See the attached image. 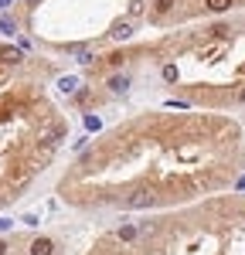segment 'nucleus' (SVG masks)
I'll return each mask as SVG.
<instances>
[{
    "instance_id": "16",
    "label": "nucleus",
    "mask_w": 245,
    "mask_h": 255,
    "mask_svg": "<svg viewBox=\"0 0 245 255\" xmlns=\"http://www.w3.org/2000/svg\"><path fill=\"white\" fill-rule=\"evenodd\" d=\"M3 252H7V242H0V255H3Z\"/></svg>"
},
{
    "instance_id": "1",
    "label": "nucleus",
    "mask_w": 245,
    "mask_h": 255,
    "mask_svg": "<svg viewBox=\"0 0 245 255\" xmlns=\"http://www.w3.org/2000/svg\"><path fill=\"white\" fill-rule=\"evenodd\" d=\"M136 34V20H116L113 24V41H129Z\"/></svg>"
},
{
    "instance_id": "13",
    "label": "nucleus",
    "mask_w": 245,
    "mask_h": 255,
    "mask_svg": "<svg viewBox=\"0 0 245 255\" xmlns=\"http://www.w3.org/2000/svg\"><path fill=\"white\" fill-rule=\"evenodd\" d=\"M10 225H14V221H10V218H0V232H7V228H10Z\"/></svg>"
},
{
    "instance_id": "15",
    "label": "nucleus",
    "mask_w": 245,
    "mask_h": 255,
    "mask_svg": "<svg viewBox=\"0 0 245 255\" xmlns=\"http://www.w3.org/2000/svg\"><path fill=\"white\" fill-rule=\"evenodd\" d=\"M3 7H10V0H0V10H3Z\"/></svg>"
},
{
    "instance_id": "10",
    "label": "nucleus",
    "mask_w": 245,
    "mask_h": 255,
    "mask_svg": "<svg viewBox=\"0 0 245 255\" xmlns=\"http://www.w3.org/2000/svg\"><path fill=\"white\" fill-rule=\"evenodd\" d=\"M0 31H3V34H14V31H17V24H14L10 17H0Z\"/></svg>"
},
{
    "instance_id": "4",
    "label": "nucleus",
    "mask_w": 245,
    "mask_h": 255,
    "mask_svg": "<svg viewBox=\"0 0 245 255\" xmlns=\"http://www.w3.org/2000/svg\"><path fill=\"white\" fill-rule=\"evenodd\" d=\"M129 85H133L129 75H113V79H109V92H126Z\"/></svg>"
},
{
    "instance_id": "8",
    "label": "nucleus",
    "mask_w": 245,
    "mask_h": 255,
    "mask_svg": "<svg viewBox=\"0 0 245 255\" xmlns=\"http://www.w3.org/2000/svg\"><path fill=\"white\" fill-rule=\"evenodd\" d=\"M153 10H157V14H170V10H174V0H157Z\"/></svg>"
},
{
    "instance_id": "9",
    "label": "nucleus",
    "mask_w": 245,
    "mask_h": 255,
    "mask_svg": "<svg viewBox=\"0 0 245 255\" xmlns=\"http://www.w3.org/2000/svg\"><path fill=\"white\" fill-rule=\"evenodd\" d=\"M120 238H122V242H133V238H136V228H133V225H122V228H120Z\"/></svg>"
},
{
    "instance_id": "5",
    "label": "nucleus",
    "mask_w": 245,
    "mask_h": 255,
    "mask_svg": "<svg viewBox=\"0 0 245 255\" xmlns=\"http://www.w3.org/2000/svg\"><path fill=\"white\" fill-rule=\"evenodd\" d=\"M0 61L17 65V61H20V48H0Z\"/></svg>"
},
{
    "instance_id": "11",
    "label": "nucleus",
    "mask_w": 245,
    "mask_h": 255,
    "mask_svg": "<svg viewBox=\"0 0 245 255\" xmlns=\"http://www.w3.org/2000/svg\"><path fill=\"white\" fill-rule=\"evenodd\" d=\"M85 129H102V119L99 116H85Z\"/></svg>"
},
{
    "instance_id": "2",
    "label": "nucleus",
    "mask_w": 245,
    "mask_h": 255,
    "mask_svg": "<svg viewBox=\"0 0 245 255\" xmlns=\"http://www.w3.org/2000/svg\"><path fill=\"white\" fill-rule=\"evenodd\" d=\"M153 201H157V194H153V191H136V194L129 197V201H126V204H129V208H133V211H136V208H150V204H153Z\"/></svg>"
},
{
    "instance_id": "6",
    "label": "nucleus",
    "mask_w": 245,
    "mask_h": 255,
    "mask_svg": "<svg viewBox=\"0 0 245 255\" xmlns=\"http://www.w3.org/2000/svg\"><path fill=\"white\" fill-rule=\"evenodd\" d=\"M58 89H61V92H75V89H79V79H72V75H65V79L58 82Z\"/></svg>"
},
{
    "instance_id": "3",
    "label": "nucleus",
    "mask_w": 245,
    "mask_h": 255,
    "mask_svg": "<svg viewBox=\"0 0 245 255\" xmlns=\"http://www.w3.org/2000/svg\"><path fill=\"white\" fill-rule=\"evenodd\" d=\"M31 255H55V242L51 238H34L31 242Z\"/></svg>"
},
{
    "instance_id": "12",
    "label": "nucleus",
    "mask_w": 245,
    "mask_h": 255,
    "mask_svg": "<svg viewBox=\"0 0 245 255\" xmlns=\"http://www.w3.org/2000/svg\"><path fill=\"white\" fill-rule=\"evenodd\" d=\"M163 79H167V82H177V68H174V65H167V68H163Z\"/></svg>"
},
{
    "instance_id": "7",
    "label": "nucleus",
    "mask_w": 245,
    "mask_h": 255,
    "mask_svg": "<svg viewBox=\"0 0 245 255\" xmlns=\"http://www.w3.org/2000/svg\"><path fill=\"white\" fill-rule=\"evenodd\" d=\"M208 3V10H228L232 7V0H204Z\"/></svg>"
},
{
    "instance_id": "14",
    "label": "nucleus",
    "mask_w": 245,
    "mask_h": 255,
    "mask_svg": "<svg viewBox=\"0 0 245 255\" xmlns=\"http://www.w3.org/2000/svg\"><path fill=\"white\" fill-rule=\"evenodd\" d=\"M235 187H239V191H245V177H239V180H235Z\"/></svg>"
}]
</instances>
